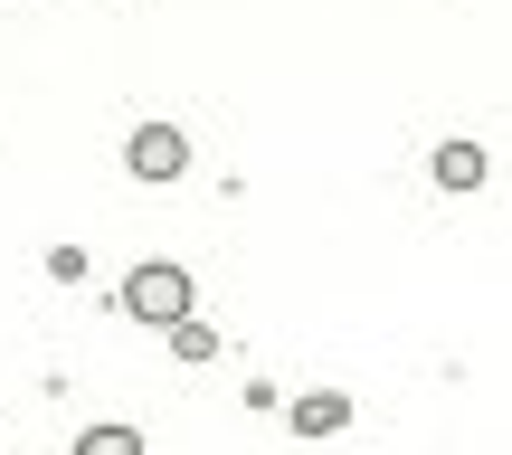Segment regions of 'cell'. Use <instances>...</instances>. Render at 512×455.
Masks as SVG:
<instances>
[{
    "instance_id": "obj_2",
    "label": "cell",
    "mask_w": 512,
    "mask_h": 455,
    "mask_svg": "<svg viewBox=\"0 0 512 455\" xmlns=\"http://www.w3.org/2000/svg\"><path fill=\"white\" fill-rule=\"evenodd\" d=\"M133 171H143V181H171V171H181V133H133Z\"/></svg>"
},
{
    "instance_id": "obj_1",
    "label": "cell",
    "mask_w": 512,
    "mask_h": 455,
    "mask_svg": "<svg viewBox=\"0 0 512 455\" xmlns=\"http://www.w3.org/2000/svg\"><path fill=\"white\" fill-rule=\"evenodd\" d=\"M181 304H190L181 266H143V275L124 285V313H133V323H181Z\"/></svg>"
}]
</instances>
